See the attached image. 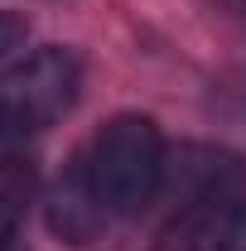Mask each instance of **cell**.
I'll use <instances>...</instances> for the list:
<instances>
[{
    "instance_id": "cell-7",
    "label": "cell",
    "mask_w": 246,
    "mask_h": 251,
    "mask_svg": "<svg viewBox=\"0 0 246 251\" xmlns=\"http://www.w3.org/2000/svg\"><path fill=\"white\" fill-rule=\"evenodd\" d=\"M0 251H25V247H15V242H10V237H0Z\"/></svg>"
},
{
    "instance_id": "cell-6",
    "label": "cell",
    "mask_w": 246,
    "mask_h": 251,
    "mask_svg": "<svg viewBox=\"0 0 246 251\" xmlns=\"http://www.w3.org/2000/svg\"><path fill=\"white\" fill-rule=\"evenodd\" d=\"M20 140H25V130H20V126H15L5 111H0V164L15 155V145H20Z\"/></svg>"
},
{
    "instance_id": "cell-4",
    "label": "cell",
    "mask_w": 246,
    "mask_h": 251,
    "mask_svg": "<svg viewBox=\"0 0 246 251\" xmlns=\"http://www.w3.org/2000/svg\"><path fill=\"white\" fill-rule=\"evenodd\" d=\"M106 222V203L97 198V184H92V169L87 159H73V169L63 174L53 193H49V227L58 232L63 242H92Z\"/></svg>"
},
{
    "instance_id": "cell-5",
    "label": "cell",
    "mask_w": 246,
    "mask_h": 251,
    "mask_svg": "<svg viewBox=\"0 0 246 251\" xmlns=\"http://www.w3.org/2000/svg\"><path fill=\"white\" fill-rule=\"evenodd\" d=\"M25 34H29L25 15H15V10H0V63L10 58L20 44H25Z\"/></svg>"
},
{
    "instance_id": "cell-8",
    "label": "cell",
    "mask_w": 246,
    "mask_h": 251,
    "mask_svg": "<svg viewBox=\"0 0 246 251\" xmlns=\"http://www.w3.org/2000/svg\"><path fill=\"white\" fill-rule=\"evenodd\" d=\"M227 5H232V10H242V15H246V0H227Z\"/></svg>"
},
{
    "instance_id": "cell-3",
    "label": "cell",
    "mask_w": 246,
    "mask_h": 251,
    "mask_svg": "<svg viewBox=\"0 0 246 251\" xmlns=\"http://www.w3.org/2000/svg\"><path fill=\"white\" fill-rule=\"evenodd\" d=\"M154 251H246V188L188 198V208L159 232Z\"/></svg>"
},
{
    "instance_id": "cell-2",
    "label": "cell",
    "mask_w": 246,
    "mask_h": 251,
    "mask_svg": "<svg viewBox=\"0 0 246 251\" xmlns=\"http://www.w3.org/2000/svg\"><path fill=\"white\" fill-rule=\"evenodd\" d=\"M77 87H82V63L73 49H39L25 63H15L5 77H0V111L20 126L25 135L29 130H44L53 126L77 101Z\"/></svg>"
},
{
    "instance_id": "cell-1",
    "label": "cell",
    "mask_w": 246,
    "mask_h": 251,
    "mask_svg": "<svg viewBox=\"0 0 246 251\" xmlns=\"http://www.w3.org/2000/svg\"><path fill=\"white\" fill-rule=\"evenodd\" d=\"M87 169H92L97 198L106 203V213L116 218H130L140 208H150L154 193L164 188V135L150 116L140 111H121L97 130L92 155H87Z\"/></svg>"
}]
</instances>
